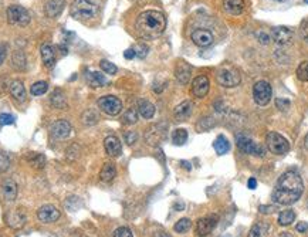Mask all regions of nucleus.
Listing matches in <instances>:
<instances>
[{"label": "nucleus", "mask_w": 308, "mask_h": 237, "mask_svg": "<svg viewBox=\"0 0 308 237\" xmlns=\"http://www.w3.org/2000/svg\"><path fill=\"white\" fill-rule=\"evenodd\" d=\"M303 192H304V183L301 176L294 171H287L277 180L271 197L277 205L290 206L298 202Z\"/></svg>", "instance_id": "obj_1"}, {"label": "nucleus", "mask_w": 308, "mask_h": 237, "mask_svg": "<svg viewBox=\"0 0 308 237\" xmlns=\"http://www.w3.org/2000/svg\"><path fill=\"white\" fill-rule=\"evenodd\" d=\"M166 17L158 10H147L138 16L135 29L142 39H156L165 31Z\"/></svg>", "instance_id": "obj_2"}, {"label": "nucleus", "mask_w": 308, "mask_h": 237, "mask_svg": "<svg viewBox=\"0 0 308 237\" xmlns=\"http://www.w3.org/2000/svg\"><path fill=\"white\" fill-rule=\"evenodd\" d=\"M70 13L77 20H88L97 13V6L91 0H74Z\"/></svg>", "instance_id": "obj_3"}, {"label": "nucleus", "mask_w": 308, "mask_h": 237, "mask_svg": "<svg viewBox=\"0 0 308 237\" xmlns=\"http://www.w3.org/2000/svg\"><path fill=\"white\" fill-rule=\"evenodd\" d=\"M216 80H218L220 86H223L226 88H233V87H237L240 84L242 77L235 67H221L218 71Z\"/></svg>", "instance_id": "obj_4"}, {"label": "nucleus", "mask_w": 308, "mask_h": 237, "mask_svg": "<svg viewBox=\"0 0 308 237\" xmlns=\"http://www.w3.org/2000/svg\"><path fill=\"white\" fill-rule=\"evenodd\" d=\"M265 144H267V148L271 153H276V155H284L290 151V144L288 141L277 132H268L267 133V138H265Z\"/></svg>", "instance_id": "obj_5"}, {"label": "nucleus", "mask_w": 308, "mask_h": 237, "mask_svg": "<svg viewBox=\"0 0 308 237\" xmlns=\"http://www.w3.org/2000/svg\"><path fill=\"white\" fill-rule=\"evenodd\" d=\"M271 95H273V89H271V86L267 83V81H257L253 87V97H254V101L259 105H267L271 100Z\"/></svg>", "instance_id": "obj_6"}, {"label": "nucleus", "mask_w": 308, "mask_h": 237, "mask_svg": "<svg viewBox=\"0 0 308 237\" xmlns=\"http://www.w3.org/2000/svg\"><path fill=\"white\" fill-rule=\"evenodd\" d=\"M7 20L15 26H27L30 23V15L22 6H10L7 9Z\"/></svg>", "instance_id": "obj_7"}, {"label": "nucleus", "mask_w": 308, "mask_h": 237, "mask_svg": "<svg viewBox=\"0 0 308 237\" xmlns=\"http://www.w3.org/2000/svg\"><path fill=\"white\" fill-rule=\"evenodd\" d=\"M98 107L108 115H118L122 111V103L121 100L114 95H105L98 100Z\"/></svg>", "instance_id": "obj_8"}, {"label": "nucleus", "mask_w": 308, "mask_h": 237, "mask_svg": "<svg viewBox=\"0 0 308 237\" xmlns=\"http://www.w3.org/2000/svg\"><path fill=\"white\" fill-rule=\"evenodd\" d=\"M237 147L242 149L244 153H249L253 156L262 158L265 155V151H264L263 147H260L257 142H254L253 139H250L247 136H239L237 138Z\"/></svg>", "instance_id": "obj_9"}, {"label": "nucleus", "mask_w": 308, "mask_h": 237, "mask_svg": "<svg viewBox=\"0 0 308 237\" xmlns=\"http://www.w3.org/2000/svg\"><path fill=\"white\" fill-rule=\"evenodd\" d=\"M216 224H218V216H215V215L199 219L196 223V235L199 237H206L213 232Z\"/></svg>", "instance_id": "obj_10"}, {"label": "nucleus", "mask_w": 308, "mask_h": 237, "mask_svg": "<svg viewBox=\"0 0 308 237\" xmlns=\"http://www.w3.org/2000/svg\"><path fill=\"white\" fill-rule=\"evenodd\" d=\"M273 40L279 45L291 44L294 40V31L286 26H279L273 30Z\"/></svg>", "instance_id": "obj_11"}, {"label": "nucleus", "mask_w": 308, "mask_h": 237, "mask_svg": "<svg viewBox=\"0 0 308 237\" xmlns=\"http://www.w3.org/2000/svg\"><path fill=\"white\" fill-rule=\"evenodd\" d=\"M37 217L43 223H54L60 219V210L53 205H44L37 210Z\"/></svg>", "instance_id": "obj_12"}, {"label": "nucleus", "mask_w": 308, "mask_h": 237, "mask_svg": "<svg viewBox=\"0 0 308 237\" xmlns=\"http://www.w3.org/2000/svg\"><path fill=\"white\" fill-rule=\"evenodd\" d=\"M209 87H210L209 78L205 75H199L192 83V94L198 98H203L209 92Z\"/></svg>", "instance_id": "obj_13"}, {"label": "nucleus", "mask_w": 308, "mask_h": 237, "mask_svg": "<svg viewBox=\"0 0 308 237\" xmlns=\"http://www.w3.org/2000/svg\"><path fill=\"white\" fill-rule=\"evenodd\" d=\"M213 34L206 29H198L192 33V42L199 47H207L213 43Z\"/></svg>", "instance_id": "obj_14"}, {"label": "nucleus", "mask_w": 308, "mask_h": 237, "mask_svg": "<svg viewBox=\"0 0 308 237\" xmlns=\"http://www.w3.org/2000/svg\"><path fill=\"white\" fill-rule=\"evenodd\" d=\"M50 132H51L53 136L60 138V139L67 138V136L70 135V132H71V125H70V122H68V121H66V119H60V121H56V122L51 125Z\"/></svg>", "instance_id": "obj_15"}, {"label": "nucleus", "mask_w": 308, "mask_h": 237, "mask_svg": "<svg viewBox=\"0 0 308 237\" xmlns=\"http://www.w3.org/2000/svg\"><path fill=\"white\" fill-rule=\"evenodd\" d=\"M192 74V67L186 63V61H179L176 64L175 68V75L176 80L180 83V84H188L189 80H191Z\"/></svg>", "instance_id": "obj_16"}, {"label": "nucleus", "mask_w": 308, "mask_h": 237, "mask_svg": "<svg viewBox=\"0 0 308 237\" xmlns=\"http://www.w3.org/2000/svg\"><path fill=\"white\" fill-rule=\"evenodd\" d=\"M104 147H105V151L110 156H119L121 152H122V145L119 142L117 136H107L105 141H104Z\"/></svg>", "instance_id": "obj_17"}, {"label": "nucleus", "mask_w": 308, "mask_h": 237, "mask_svg": "<svg viewBox=\"0 0 308 237\" xmlns=\"http://www.w3.org/2000/svg\"><path fill=\"white\" fill-rule=\"evenodd\" d=\"M1 192L7 202H13L17 196V185L13 179H4L1 183Z\"/></svg>", "instance_id": "obj_18"}, {"label": "nucleus", "mask_w": 308, "mask_h": 237, "mask_svg": "<svg viewBox=\"0 0 308 237\" xmlns=\"http://www.w3.org/2000/svg\"><path fill=\"white\" fill-rule=\"evenodd\" d=\"M165 136V129H161V125H154L148 129V132L145 133V139L149 145H156L159 144V141L163 139Z\"/></svg>", "instance_id": "obj_19"}, {"label": "nucleus", "mask_w": 308, "mask_h": 237, "mask_svg": "<svg viewBox=\"0 0 308 237\" xmlns=\"http://www.w3.org/2000/svg\"><path fill=\"white\" fill-rule=\"evenodd\" d=\"M223 9L229 15H240L244 10V1L243 0H223Z\"/></svg>", "instance_id": "obj_20"}, {"label": "nucleus", "mask_w": 308, "mask_h": 237, "mask_svg": "<svg viewBox=\"0 0 308 237\" xmlns=\"http://www.w3.org/2000/svg\"><path fill=\"white\" fill-rule=\"evenodd\" d=\"M10 94L19 103H24L26 101V88H24L23 83L19 81V80H15V81L10 83Z\"/></svg>", "instance_id": "obj_21"}, {"label": "nucleus", "mask_w": 308, "mask_h": 237, "mask_svg": "<svg viewBox=\"0 0 308 237\" xmlns=\"http://www.w3.org/2000/svg\"><path fill=\"white\" fill-rule=\"evenodd\" d=\"M40 53H42V60H43L45 67H53L56 64V54L54 50L50 44H43L40 47Z\"/></svg>", "instance_id": "obj_22"}, {"label": "nucleus", "mask_w": 308, "mask_h": 237, "mask_svg": "<svg viewBox=\"0 0 308 237\" xmlns=\"http://www.w3.org/2000/svg\"><path fill=\"white\" fill-rule=\"evenodd\" d=\"M192 109H193V104L191 101H183L182 104H179L176 107L174 114H175L177 121H185V119L191 117Z\"/></svg>", "instance_id": "obj_23"}, {"label": "nucleus", "mask_w": 308, "mask_h": 237, "mask_svg": "<svg viewBox=\"0 0 308 237\" xmlns=\"http://www.w3.org/2000/svg\"><path fill=\"white\" fill-rule=\"evenodd\" d=\"M64 7V0H48L45 4V15L48 17H56L61 13Z\"/></svg>", "instance_id": "obj_24"}, {"label": "nucleus", "mask_w": 308, "mask_h": 237, "mask_svg": "<svg viewBox=\"0 0 308 237\" xmlns=\"http://www.w3.org/2000/svg\"><path fill=\"white\" fill-rule=\"evenodd\" d=\"M117 176V169H115V165L111 162H107L103 166L101 169V173H100V178L103 182H112L114 178Z\"/></svg>", "instance_id": "obj_25"}, {"label": "nucleus", "mask_w": 308, "mask_h": 237, "mask_svg": "<svg viewBox=\"0 0 308 237\" xmlns=\"http://www.w3.org/2000/svg\"><path fill=\"white\" fill-rule=\"evenodd\" d=\"M138 111L141 114V117L145 119H151L155 114V107L152 103H149L147 100H141L138 103Z\"/></svg>", "instance_id": "obj_26"}, {"label": "nucleus", "mask_w": 308, "mask_h": 237, "mask_svg": "<svg viewBox=\"0 0 308 237\" xmlns=\"http://www.w3.org/2000/svg\"><path fill=\"white\" fill-rule=\"evenodd\" d=\"M87 83L91 87L98 88V87H104L108 81H107V78H105L104 74L97 73V71H92V73H88L87 74Z\"/></svg>", "instance_id": "obj_27"}, {"label": "nucleus", "mask_w": 308, "mask_h": 237, "mask_svg": "<svg viewBox=\"0 0 308 237\" xmlns=\"http://www.w3.org/2000/svg\"><path fill=\"white\" fill-rule=\"evenodd\" d=\"M7 223H9V226L13 227V229H20V227H23L24 223H26V216H24L22 212L17 210V212H13V213L9 215Z\"/></svg>", "instance_id": "obj_28"}, {"label": "nucleus", "mask_w": 308, "mask_h": 237, "mask_svg": "<svg viewBox=\"0 0 308 237\" xmlns=\"http://www.w3.org/2000/svg\"><path fill=\"white\" fill-rule=\"evenodd\" d=\"M213 148H215V151H216L219 155H224V153H227V152L230 151V144H229V141L226 139V136L219 135V136L216 138L215 144H213Z\"/></svg>", "instance_id": "obj_29"}, {"label": "nucleus", "mask_w": 308, "mask_h": 237, "mask_svg": "<svg viewBox=\"0 0 308 237\" xmlns=\"http://www.w3.org/2000/svg\"><path fill=\"white\" fill-rule=\"evenodd\" d=\"M26 159L36 169H43L44 165H45V158L42 153H37V152H30V155L26 156Z\"/></svg>", "instance_id": "obj_30"}, {"label": "nucleus", "mask_w": 308, "mask_h": 237, "mask_svg": "<svg viewBox=\"0 0 308 237\" xmlns=\"http://www.w3.org/2000/svg\"><path fill=\"white\" fill-rule=\"evenodd\" d=\"M51 104L54 105L56 108H60V109L66 108L67 100H66V95H64V92H63L61 89H56V91L51 94Z\"/></svg>", "instance_id": "obj_31"}, {"label": "nucleus", "mask_w": 308, "mask_h": 237, "mask_svg": "<svg viewBox=\"0 0 308 237\" xmlns=\"http://www.w3.org/2000/svg\"><path fill=\"white\" fill-rule=\"evenodd\" d=\"M294 220H295V213H294L293 210H284V212L280 213L279 216L280 226H290Z\"/></svg>", "instance_id": "obj_32"}, {"label": "nucleus", "mask_w": 308, "mask_h": 237, "mask_svg": "<svg viewBox=\"0 0 308 237\" xmlns=\"http://www.w3.org/2000/svg\"><path fill=\"white\" fill-rule=\"evenodd\" d=\"M186 141H188V131L183 129V128L175 129V132L172 135V142L179 147V145H183Z\"/></svg>", "instance_id": "obj_33"}, {"label": "nucleus", "mask_w": 308, "mask_h": 237, "mask_svg": "<svg viewBox=\"0 0 308 237\" xmlns=\"http://www.w3.org/2000/svg\"><path fill=\"white\" fill-rule=\"evenodd\" d=\"M13 65L17 70H26V56L23 51H15L13 53Z\"/></svg>", "instance_id": "obj_34"}, {"label": "nucleus", "mask_w": 308, "mask_h": 237, "mask_svg": "<svg viewBox=\"0 0 308 237\" xmlns=\"http://www.w3.org/2000/svg\"><path fill=\"white\" fill-rule=\"evenodd\" d=\"M136 121H138V112H136L135 108H130L128 111L124 112V115H122V122H124V124L132 125V124H135Z\"/></svg>", "instance_id": "obj_35"}, {"label": "nucleus", "mask_w": 308, "mask_h": 237, "mask_svg": "<svg viewBox=\"0 0 308 237\" xmlns=\"http://www.w3.org/2000/svg\"><path fill=\"white\" fill-rule=\"evenodd\" d=\"M265 230H267V224L263 223H256L251 230H250L249 236L247 237H264L265 236Z\"/></svg>", "instance_id": "obj_36"}, {"label": "nucleus", "mask_w": 308, "mask_h": 237, "mask_svg": "<svg viewBox=\"0 0 308 237\" xmlns=\"http://www.w3.org/2000/svg\"><path fill=\"white\" fill-rule=\"evenodd\" d=\"M48 84L45 81H37L36 84L31 86V94L33 95H43L44 92H47Z\"/></svg>", "instance_id": "obj_37"}, {"label": "nucleus", "mask_w": 308, "mask_h": 237, "mask_svg": "<svg viewBox=\"0 0 308 237\" xmlns=\"http://www.w3.org/2000/svg\"><path fill=\"white\" fill-rule=\"evenodd\" d=\"M191 226H192L191 220L185 217V219H180L179 222H176L174 229H175L176 233H186V232L191 229Z\"/></svg>", "instance_id": "obj_38"}, {"label": "nucleus", "mask_w": 308, "mask_h": 237, "mask_svg": "<svg viewBox=\"0 0 308 237\" xmlns=\"http://www.w3.org/2000/svg\"><path fill=\"white\" fill-rule=\"evenodd\" d=\"M297 77L300 81H308V61H303L297 68Z\"/></svg>", "instance_id": "obj_39"}, {"label": "nucleus", "mask_w": 308, "mask_h": 237, "mask_svg": "<svg viewBox=\"0 0 308 237\" xmlns=\"http://www.w3.org/2000/svg\"><path fill=\"white\" fill-rule=\"evenodd\" d=\"M100 67H101V70L105 71L107 74H117V71H118L117 65H115V64H112L111 61H108V60H101Z\"/></svg>", "instance_id": "obj_40"}, {"label": "nucleus", "mask_w": 308, "mask_h": 237, "mask_svg": "<svg viewBox=\"0 0 308 237\" xmlns=\"http://www.w3.org/2000/svg\"><path fill=\"white\" fill-rule=\"evenodd\" d=\"M97 121H98V115L94 111H86L83 114V122L86 125H94V124H97Z\"/></svg>", "instance_id": "obj_41"}, {"label": "nucleus", "mask_w": 308, "mask_h": 237, "mask_svg": "<svg viewBox=\"0 0 308 237\" xmlns=\"http://www.w3.org/2000/svg\"><path fill=\"white\" fill-rule=\"evenodd\" d=\"M10 166V158L6 152L0 151V172H6Z\"/></svg>", "instance_id": "obj_42"}, {"label": "nucleus", "mask_w": 308, "mask_h": 237, "mask_svg": "<svg viewBox=\"0 0 308 237\" xmlns=\"http://www.w3.org/2000/svg\"><path fill=\"white\" fill-rule=\"evenodd\" d=\"M133 50H135V56L139 57V59H145L148 56V51H149L147 44H138Z\"/></svg>", "instance_id": "obj_43"}, {"label": "nucleus", "mask_w": 308, "mask_h": 237, "mask_svg": "<svg viewBox=\"0 0 308 237\" xmlns=\"http://www.w3.org/2000/svg\"><path fill=\"white\" fill-rule=\"evenodd\" d=\"M114 237H133L132 236V232L128 229V227H118L117 230L114 232Z\"/></svg>", "instance_id": "obj_44"}, {"label": "nucleus", "mask_w": 308, "mask_h": 237, "mask_svg": "<svg viewBox=\"0 0 308 237\" xmlns=\"http://www.w3.org/2000/svg\"><path fill=\"white\" fill-rule=\"evenodd\" d=\"M15 124V117L10 114H0V125H12Z\"/></svg>", "instance_id": "obj_45"}, {"label": "nucleus", "mask_w": 308, "mask_h": 237, "mask_svg": "<svg viewBox=\"0 0 308 237\" xmlns=\"http://www.w3.org/2000/svg\"><path fill=\"white\" fill-rule=\"evenodd\" d=\"M276 107L280 111H287L290 108V101L288 100H283V98H277L276 100Z\"/></svg>", "instance_id": "obj_46"}, {"label": "nucleus", "mask_w": 308, "mask_h": 237, "mask_svg": "<svg viewBox=\"0 0 308 237\" xmlns=\"http://www.w3.org/2000/svg\"><path fill=\"white\" fill-rule=\"evenodd\" d=\"M124 138H125V142L128 144V145H132V144H135L136 142V139H138V135L135 132H127L124 135Z\"/></svg>", "instance_id": "obj_47"}, {"label": "nucleus", "mask_w": 308, "mask_h": 237, "mask_svg": "<svg viewBox=\"0 0 308 237\" xmlns=\"http://www.w3.org/2000/svg\"><path fill=\"white\" fill-rule=\"evenodd\" d=\"M301 36L306 40V43H308V19L304 20L303 24H301Z\"/></svg>", "instance_id": "obj_48"}, {"label": "nucleus", "mask_w": 308, "mask_h": 237, "mask_svg": "<svg viewBox=\"0 0 308 237\" xmlns=\"http://www.w3.org/2000/svg\"><path fill=\"white\" fill-rule=\"evenodd\" d=\"M257 37H259V40H260L262 44H268V42H270V36L267 33H264V31H260L257 34Z\"/></svg>", "instance_id": "obj_49"}, {"label": "nucleus", "mask_w": 308, "mask_h": 237, "mask_svg": "<svg viewBox=\"0 0 308 237\" xmlns=\"http://www.w3.org/2000/svg\"><path fill=\"white\" fill-rule=\"evenodd\" d=\"M6 56H7V47L4 44H0V65L4 63Z\"/></svg>", "instance_id": "obj_50"}, {"label": "nucleus", "mask_w": 308, "mask_h": 237, "mask_svg": "<svg viewBox=\"0 0 308 237\" xmlns=\"http://www.w3.org/2000/svg\"><path fill=\"white\" fill-rule=\"evenodd\" d=\"M295 229H297V232H298V233H307L308 232V223L300 222L298 224H297V227H295Z\"/></svg>", "instance_id": "obj_51"}, {"label": "nucleus", "mask_w": 308, "mask_h": 237, "mask_svg": "<svg viewBox=\"0 0 308 237\" xmlns=\"http://www.w3.org/2000/svg\"><path fill=\"white\" fill-rule=\"evenodd\" d=\"M259 210H260V213H264V215H268V213H273L274 210H276V208L274 206H260L259 208Z\"/></svg>", "instance_id": "obj_52"}, {"label": "nucleus", "mask_w": 308, "mask_h": 237, "mask_svg": "<svg viewBox=\"0 0 308 237\" xmlns=\"http://www.w3.org/2000/svg\"><path fill=\"white\" fill-rule=\"evenodd\" d=\"M124 57L127 60H132L133 57H136V56H135V50H133V48L125 50V51H124Z\"/></svg>", "instance_id": "obj_53"}, {"label": "nucleus", "mask_w": 308, "mask_h": 237, "mask_svg": "<svg viewBox=\"0 0 308 237\" xmlns=\"http://www.w3.org/2000/svg\"><path fill=\"white\" fill-rule=\"evenodd\" d=\"M247 186H249L250 189H256L257 188V180L254 178H250L249 182H247Z\"/></svg>", "instance_id": "obj_54"}, {"label": "nucleus", "mask_w": 308, "mask_h": 237, "mask_svg": "<svg viewBox=\"0 0 308 237\" xmlns=\"http://www.w3.org/2000/svg\"><path fill=\"white\" fill-rule=\"evenodd\" d=\"M154 237H171V235L166 233V232H156V233L154 235Z\"/></svg>", "instance_id": "obj_55"}, {"label": "nucleus", "mask_w": 308, "mask_h": 237, "mask_svg": "<svg viewBox=\"0 0 308 237\" xmlns=\"http://www.w3.org/2000/svg\"><path fill=\"white\" fill-rule=\"evenodd\" d=\"M304 145H306V148L308 149V133L307 136H306V139H304Z\"/></svg>", "instance_id": "obj_56"}, {"label": "nucleus", "mask_w": 308, "mask_h": 237, "mask_svg": "<svg viewBox=\"0 0 308 237\" xmlns=\"http://www.w3.org/2000/svg\"><path fill=\"white\" fill-rule=\"evenodd\" d=\"M281 237H293L291 235H288V233H284V235H281Z\"/></svg>", "instance_id": "obj_57"}, {"label": "nucleus", "mask_w": 308, "mask_h": 237, "mask_svg": "<svg viewBox=\"0 0 308 237\" xmlns=\"http://www.w3.org/2000/svg\"><path fill=\"white\" fill-rule=\"evenodd\" d=\"M304 3H307V4H308V0H304Z\"/></svg>", "instance_id": "obj_58"}, {"label": "nucleus", "mask_w": 308, "mask_h": 237, "mask_svg": "<svg viewBox=\"0 0 308 237\" xmlns=\"http://www.w3.org/2000/svg\"><path fill=\"white\" fill-rule=\"evenodd\" d=\"M277 1H284V0H277Z\"/></svg>", "instance_id": "obj_59"}]
</instances>
